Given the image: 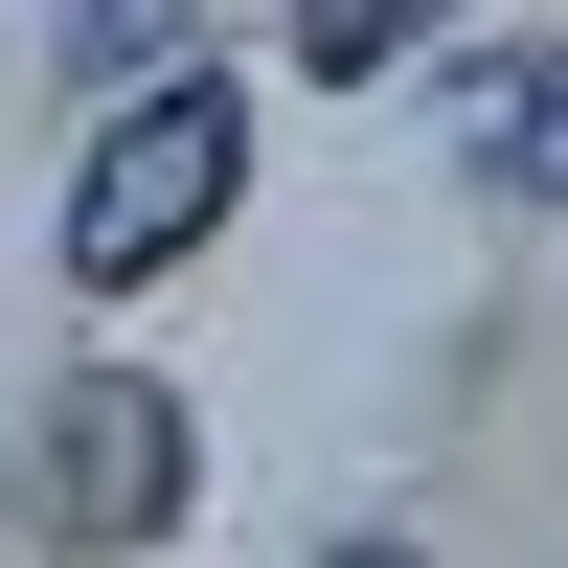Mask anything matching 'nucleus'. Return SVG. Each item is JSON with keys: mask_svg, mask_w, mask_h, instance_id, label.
<instances>
[{"mask_svg": "<svg viewBox=\"0 0 568 568\" xmlns=\"http://www.w3.org/2000/svg\"><path fill=\"white\" fill-rule=\"evenodd\" d=\"M455 160H478V205H546V45H478V91H455Z\"/></svg>", "mask_w": 568, "mask_h": 568, "instance_id": "obj_3", "label": "nucleus"}, {"mask_svg": "<svg viewBox=\"0 0 568 568\" xmlns=\"http://www.w3.org/2000/svg\"><path fill=\"white\" fill-rule=\"evenodd\" d=\"M227 205H251V91L227 69H136L114 114H91V160H69V273L91 296H160Z\"/></svg>", "mask_w": 568, "mask_h": 568, "instance_id": "obj_1", "label": "nucleus"}, {"mask_svg": "<svg viewBox=\"0 0 568 568\" xmlns=\"http://www.w3.org/2000/svg\"><path fill=\"white\" fill-rule=\"evenodd\" d=\"M160 45H182V0H69V69H91V91H136Z\"/></svg>", "mask_w": 568, "mask_h": 568, "instance_id": "obj_5", "label": "nucleus"}, {"mask_svg": "<svg viewBox=\"0 0 568 568\" xmlns=\"http://www.w3.org/2000/svg\"><path fill=\"white\" fill-rule=\"evenodd\" d=\"M455 0H296V69H342V91H387L409 45H433Z\"/></svg>", "mask_w": 568, "mask_h": 568, "instance_id": "obj_4", "label": "nucleus"}, {"mask_svg": "<svg viewBox=\"0 0 568 568\" xmlns=\"http://www.w3.org/2000/svg\"><path fill=\"white\" fill-rule=\"evenodd\" d=\"M182 500H205V433H182V387H136V364H69L23 433V478H0V524L23 546H160Z\"/></svg>", "mask_w": 568, "mask_h": 568, "instance_id": "obj_2", "label": "nucleus"}]
</instances>
